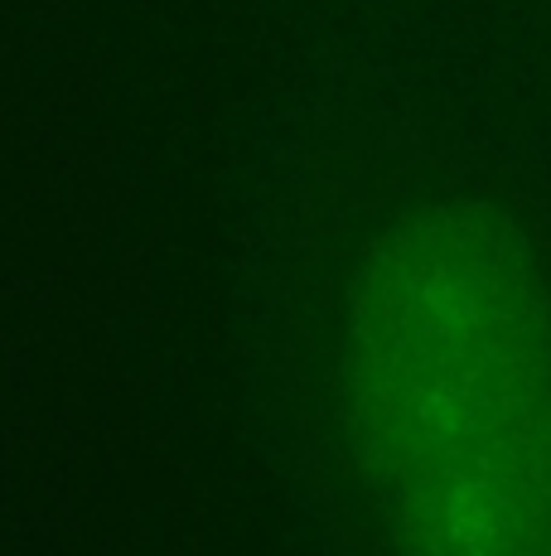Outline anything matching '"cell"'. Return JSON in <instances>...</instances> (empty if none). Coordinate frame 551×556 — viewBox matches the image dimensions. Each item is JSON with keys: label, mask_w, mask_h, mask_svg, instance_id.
I'll return each instance as SVG.
<instances>
[{"label": "cell", "mask_w": 551, "mask_h": 556, "mask_svg": "<svg viewBox=\"0 0 551 556\" xmlns=\"http://www.w3.org/2000/svg\"><path fill=\"white\" fill-rule=\"evenodd\" d=\"M334 426L392 556H551V262L508 208L421 194L354 242Z\"/></svg>", "instance_id": "1"}]
</instances>
